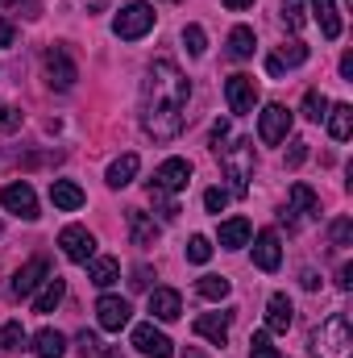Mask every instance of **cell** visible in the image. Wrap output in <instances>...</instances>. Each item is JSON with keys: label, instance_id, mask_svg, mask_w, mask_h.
<instances>
[{"label": "cell", "instance_id": "cell-42", "mask_svg": "<svg viewBox=\"0 0 353 358\" xmlns=\"http://www.w3.org/2000/svg\"><path fill=\"white\" fill-rule=\"evenodd\" d=\"M303 159H308V142H299V138H295V142H291V150H287V167H299Z\"/></svg>", "mask_w": 353, "mask_h": 358}, {"label": "cell", "instance_id": "cell-20", "mask_svg": "<svg viewBox=\"0 0 353 358\" xmlns=\"http://www.w3.org/2000/svg\"><path fill=\"white\" fill-rule=\"evenodd\" d=\"M158 221L150 217V213H142V208H129V238H133V246H154L158 242Z\"/></svg>", "mask_w": 353, "mask_h": 358}, {"label": "cell", "instance_id": "cell-2", "mask_svg": "<svg viewBox=\"0 0 353 358\" xmlns=\"http://www.w3.org/2000/svg\"><path fill=\"white\" fill-rule=\"evenodd\" d=\"M312 355L316 358H353V329L345 313H333L316 334H312Z\"/></svg>", "mask_w": 353, "mask_h": 358}, {"label": "cell", "instance_id": "cell-23", "mask_svg": "<svg viewBox=\"0 0 353 358\" xmlns=\"http://www.w3.org/2000/svg\"><path fill=\"white\" fill-rule=\"evenodd\" d=\"M312 13H316V25L329 42L341 38V13H337V0H312Z\"/></svg>", "mask_w": 353, "mask_h": 358}, {"label": "cell", "instance_id": "cell-30", "mask_svg": "<svg viewBox=\"0 0 353 358\" xmlns=\"http://www.w3.org/2000/svg\"><path fill=\"white\" fill-rule=\"evenodd\" d=\"M329 108H333V104H329V96H324L320 88L303 92V117H308V121H316V125H320V121L329 117Z\"/></svg>", "mask_w": 353, "mask_h": 358}, {"label": "cell", "instance_id": "cell-39", "mask_svg": "<svg viewBox=\"0 0 353 358\" xmlns=\"http://www.w3.org/2000/svg\"><path fill=\"white\" fill-rule=\"evenodd\" d=\"M225 204H229V192H225V187H208V192H204V208H208V213H216V217H220V213H225Z\"/></svg>", "mask_w": 353, "mask_h": 358}, {"label": "cell", "instance_id": "cell-21", "mask_svg": "<svg viewBox=\"0 0 353 358\" xmlns=\"http://www.w3.org/2000/svg\"><path fill=\"white\" fill-rule=\"evenodd\" d=\"M220 246L225 250H241V246H250V238H254V225L246 221V217H229V221H220Z\"/></svg>", "mask_w": 353, "mask_h": 358}, {"label": "cell", "instance_id": "cell-26", "mask_svg": "<svg viewBox=\"0 0 353 358\" xmlns=\"http://www.w3.org/2000/svg\"><path fill=\"white\" fill-rule=\"evenodd\" d=\"M33 355L38 358H63L67 355V338L59 329H38L33 334Z\"/></svg>", "mask_w": 353, "mask_h": 358}, {"label": "cell", "instance_id": "cell-8", "mask_svg": "<svg viewBox=\"0 0 353 358\" xmlns=\"http://www.w3.org/2000/svg\"><path fill=\"white\" fill-rule=\"evenodd\" d=\"M287 134H291V108L287 104H266L258 113V138L266 146H278Z\"/></svg>", "mask_w": 353, "mask_h": 358}, {"label": "cell", "instance_id": "cell-38", "mask_svg": "<svg viewBox=\"0 0 353 358\" xmlns=\"http://www.w3.org/2000/svg\"><path fill=\"white\" fill-rule=\"evenodd\" d=\"M250 358H283V355L270 346V338H266V329H262V334L250 338Z\"/></svg>", "mask_w": 353, "mask_h": 358}, {"label": "cell", "instance_id": "cell-5", "mask_svg": "<svg viewBox=\"0 0 353 358\" xmlns=\"http://www.w3.org/2000/svg\"><path fill=\"white\" fill-rule=\"evenodd\" d=\"M46 80H50V88H59V92L75 88L80 67H75V59H71L67 46H50V50H46Z\"/></svg>", "mask_w": 353, "mask_h": 358}, {"label": "cell", "instance_id": "cell-13", "mask_svg": "<svg viewBox=\"0 0 353 358\" xmlns=\"http://www.w3.org/2000/svg\"><path fill=\"white\" fill-rule=\"evenodd\" d=\"M225 100H229V108H233L237 117L254 113V104H258V84H254V76H229V80H225Z\"/></svg>", "mask_w": 353, "mask_h": 358}, {"label": "cell", "instance_id": "cell-19", "mask_svg": "<svg viewBox=\"0 0 353 358\" xmlns=\"http://www.w3.org/2000/svg\"><path fill=\"white\" fill-rule=\"evenodd\" d=\"M84 187L80 183H71V179H54L50 183V204L59 208V213H75V208H84Z\"/></svg>", "mask_w": 353, "mask_h": 358}, {"label": "cell", "instance_id": "cell-11", "mask_svg": "<svg viewBox=\"0 0 353 358\" xmlns=\"http://www.w3.org/2000/svg\"><path fill=\"white\" fill-rule=\"evenodd\" d=\"M59 246H63V255H67L71 263H84V267H88L91 259H96V238H91L84 225H67V229L59 234Z\"/></svg>", "mask_w": 353, "mask_h": 358}, {"label": "cell", "instance_id": "cell-9", "mask_svg": "<svg viewBox=\"0 0 353 358\" xmlns=\"http://www.w3.org/2000/svg\"><path fill=\"white\" fill-rule=\"evenodd\" d=\"M0 204H4L13 217H21V221H38V217H42V213H38V196H33L29 183H8V187H0Z\"/></svg>", "mask_w": 353, "mask_h": 358}, {"label": "cell", "instance_id": "cell-3", "mask_svg": "<svg viewBox=\"0 0 353 358\" xmlns=\"http://www.w3.org/2000/svg\"><path fill=\"white\" fill-rule=\"evenodd\" d=\"M216 159H220L225 179L233 183V196H246L250 192V179H254V142L250 138H237L233 146H220Z\"/></svg>", "mask_w": 353, "mask_h": 358}, {"label": "cell", "instance_id": "cell-46", "mask_svg": "<svg viewBox=\"0 0 353 358\" xmlns=\"http://www.w3.org/2000/svg\"><path fill=\"white\" fill-rule=\"evenodd\" d=\"M337 287H341V292H350V287H353V267H350V263L337 271Z\"/></svg>", "mask_w": 353, "mask_h": 358}, {"label": "cell", "instance_id": "cell-28", "mask_svg": "<svg viewBox=\"0 0 353 358\" xmlns=\"http://www.w3.org/2000/svg\"><path fill=\"white\" fill-rule=\"evenodd\" d=\"M324 121H329V134H333L337 142H345V138L353 134V108L350 104H333Z\"/></svg>", "mask_w": 353, "mask_h": 358}, {"label": "cell", "instance_id": "cell-18", "mask_svg": "<svg viewBox=\"0 0 353 358\" xmlns=\"http://www.w3.org/2000/svg\"><path fill=\"white\" fill-rule=\"evenodd\" d=\"M278 263H283V246H278V234H274V229H262V234L254 238V267L278 271Z\"/></svg>", "mask_w": 353, "mask_h": 358}, {"label": "cell", "instance_id": "cell-17", "mask_svg": "<svg viewBox=\"0 0 353 358\" xmlns=\"http://www.w3.org/2000/svg\"><path fill=\"white\" fill-rule=\"evenodd\" d=\"M150 313H154V321H179L183 317V296L175 287H154L150 292Z\"/></svg>", "mask_w": 353, "mask_h": 358}, {"label": "cell", "instance_id": "cell-37", "mask_svg": "<svg viewBox=\"0 0 353 358\" xmlns=\"http://www.w3.org/2000/svg\"><path fill=\"white\" fill-rule=\"evenodd\" d=\"M329 238H333V246H353V221L350 217H337L333 229H329Z\"/></svg>", "mask_w": 353, "mask_h": 358}, {"label": "cell", "instance_id": "cell-12", "mask_svg": "<svg viewBox=\"0 0 353 358\" xmlns=\"http://www.w3.org/2000/svg\"><path fill=\"white\" fill-rule=\"evenodd\" d=\"M46 279H50V263H46L42 255H38V259H29L25 267H21L17 275H13V283H8V292H13L17 300H25V296H33V292H38V287H42Z\"/></svg>", "mask_w": 353, "mask_h": 358}, {"label": "cell", "instance_id": "cell-50", "mask_svg": "<svg viewBox=\"0 0 353 358\" xmlns=\"http://www.w3.org/2000/svg\"><path fill=\"white\" fill-rule=\"evenodd\" d=\"M183 358H204V355H200L195 346H187V350H183Z\"/></svg>", "mask_w": 353, "mask_h": 358}, {"label": "cell", "instance_id": "cell-48", "mask_svg": "<svg viewBox=\"0 0 353 358\" xmlns=\"http://www.w3.org/2000/svg\"><path fill=\"white\" fill-rule=\"evenodd\" d=\"M220 4H225V8H250L254 0H220Z\"/></svg>", "mask_w": 353, "mask_h": 358}, {"label": "cell", "instance_id": "cell-41", "mask_svg": "<svg viewBox=\"0 0 353 358\" xmlns=\"http://www.w3.org/2000/svg\"><path fill=\"white\" fill-rule=\"evenodd\" d=\"M229 142V121L220 117V121H212V150H220Z\"/></svg>", "mask_w": 353, "mask_h": 358}, {"label": "cell", "instance_id": "cell-36", "mask_svg": "<svg viewBox=\"0 0 353 358\" xmlns=\"http://www.w3.org/2000/svg\"><path fill=\"white\" fill-rule=\"evenodd\" d=\"M183 46H187V55H204L208 50V34L200 25H187L183 29Z\"/></svg>", "mask_w": 353, "mask_h": 358}, {"label": "cell", "instance_id": "cell-14", "mask_svg": "<svg viewBox=\"0 0 353 358\" xmlns=\"http://www.w3.org/2000/svg\"><path fill=\"white\" fill-rule=\"evenodd\" d=\"M150 183L163 187V192H183V187L191 183V163H187V159H167V163L154 171Z\"/></svg>", "mask_w": 353, "mask_h": 358}, {"label": "cell", "instance_id": "cell-24", "mask_svg": "<svg viewBox=\"0 0 353 358\" xmlns=\"http://www.w3.org/2000/svg\"><path fill=\"white\" fill-rule=\"evenodd\" d=\"M88 279L96 283V287H112L117 279H121V263L112 259V255H96L88 263Z\"/></svg>", "mask_w": 353, "mask_h": 358}, {"label": "cell", "instance_id": "cell-4", "mask_svg": "<svg viewBox=\"0 0 353 358\" xmlns=\"http://www.w3.org/2000/svg\"><path fill=\"white\" fill-rule=\"evenodd\" d=\"M154 21H158L154 4H146V0H133V4H125V8L112 17V34H117L121 42H137V38H146V34L154 29Z\"/></svg>", "mask_w": 353, "mask_h": 358}, {"label": "cell", "instance_id": "cell-33", "mask_svg": "<svg viewBox=\"0 0 353 358\" xmlns=\"http://www.w3.org/2000/svg\"><path fill=\"white\" fill-rule=\"evenodd\" d=\"M21 346H25V329H21V321L0 325V355H13V350H21Z\"/></svg>", "mask_w": 353, "mask_h": 358}, {"label": "cell", "instance_id": "cell-51", "mask_svg": "<svg viewBox=\"0 0 353 358\" xmlns=\"http://www.w3.org/2000/svg\"><path fill=\"white\" fill-rule=\"evenodd\" d=\"M0 4H13V0H0Z\"/></svg>", "mask_w": 353, "mask_h": 358}, {"label": "cell", "instance_id": "cell-34", "mask_svg": "<svg viewBox=\"0 0 353 358\" xmlns=\"http://www.w3.org/2000/svg\"><path fill=\"white\" fill-rule=\"evenodd\" d=\"M146 192H150V200L158 204V217H163V221H175V217H179V204L171 200V192H163V187H154V183H146Z\"/></svg>", "mask_w": 353, "mask_h": 358}, {"label": "cell", "instance_id": "cell-43", "mask_svg": "<svg viewBox=\"0 0 353 358\" xmlns=\"http://www.w3.org/2000/svg\"><path fill=\"white\" fill-rule=\"evenodd\" d=\"M96 350H100L96 334H88V329H84V334H80V355H96Z\"/></svg>", "mask_w": 353, "mask_h": 358}, {"label": "cell", "instance_id": "cell-7", "mask_svg": "<svg viewBox=\"0 0 353 358\" xmlns=\"http://www.w3.org/2000/svg\"><path fill=\"white\" fill-rule=\"evenodd\" d=\"M133 346H137V355H146V358H175V342L163 329H154V321L133 325Z\"/></svg>", "mask_w": 353, "mask_h": 358}, {"label": "cell", "instance_id": "cell-47", "mask_svg": "<svg viewBox=\"0 0 353 358\" xmlns=\"http://www.w3.org/2000/svg\"><path fill=\"white\" fill-rule=\"evenodd\" d=\"M341 80H350V84H353V55H350V50L341 55Z\"/></svg>", "mask_w": 353, "mask_h": 358}, {"label": "cell", "instance_id": "cell-49", "mask_svg": "<svg viewBox=\"0 0 353 358\" xmlns=\"http://www.w3.org/2000/svg\"><path fill=\"white\" fill-rule=\"evenodd\" d=\"M96 355H100V358H121V350H112V346H100Z\"/></svg>", "mask_w": 353, "mask_h": 358}, {"label": "cell", "instance_id": "cell-15", "mask_svg": "<svg viewBox=\"0 0 353 358\" xmlns=\"http://www.w3.org/2000/svg\"><path fill=\"white\" fill-rule=\"evenodd\" d=\"M229 325H233V308L229 313H204V317H195V334L208 338L212 346H225L229 342Z\"/></svg>", "mask_w": 353, "mask_h": 358}, {"label": "cell", "instance_id": "cell-6", "mask_svg": "<svg viewBox=\"0 0 353 358\" xmlns=\"http://www.w3.org/2000/svg\"><path fill=\"white\" fill-rule=\"evenodd\" d=\"M316 217H320V196L308 183H291V204L283 208V221L299 225V221H316Z\"/></svg>", "mask_w": 353, "mask_h": 358}, {"label": "cell", "instance_id": "cell-44", "mask_svg": "<svg viewBox=\"0 0 353 358\" xmlns=\"http://www.w3.org/2000/svg\"><path fill=\"white\" fill-rule=\"evenodd\" d=\"M129 283H133V292H146V287H150V271H146V267H137Z\"/></svg>", "mask_w": 353, "mask_h": 358}, {"label": "cell", "instance_id": "cell-27", "mask_svg": "<svg viewBox=\"0 0 353 358\" xmlns=\"http://www.w3.org/2000/svg\"><path fill=\"white\" fill-rule=\"evenodd\" d=\"M254 46H258V38H254V29L250 25H233V34H229V59H250L254 55Z\"/></svg>", "mask_w": 353, "mask_h": 358}, {"label": "cell", "instance_id": "cell-40", "mask_svg": "<svg viewBox=\"0 0 353 358\" xmlns=\"http://www.w3.org/2000/svg\"><path fill=\"white\" fill-rule=\"evenodd\" d=\"M0 129H4V134L21 129V108H13V104H0Z\"/></svg>", "mask_w": 353, "mask_h": 358}, {"label": "cell", "instance_id": "cell-29", "mask_svg": "<svg viewBox=\"0 0 353 358\" xmlns=\"http://www.w3.org/2000/svg\"><path fill=\"white\" fill-rule=\"evenodd\" d=\"M274 59H278V67H283V71L303 67V63H308V46H303L299 38H291V42H283V46H278V55H274Z\"/></svg>", "mask_w": 353, "mask_h": 358}, {"label": "cell", "instance_id": "cell-45", "mask_svg": "<svg viewBox=\"0 0 353 358\" xmlns=\"http://www.w3.org/2000/svg\"><path fill=\"white\" fill-rule=\"evenodd\" d=\"M13 38H17L13 21H4V17H0V46H13Z\"/></svg>", "mask_w": 353, "mask_h": 358}, {"label": "cell", "instance_id": "cell-25", "mask_svg": "<svg viewBox=\"0 0 353 358\" xmlns=\"http://www.w3.org/2000/svg\"><path fill=\"white\" fill-rule=\"evenodd\" d=\"M63 296H67V283H63L59 275H50V279L42 283V292L33 296V313H54V308L63 304Z\"/></svg>", "mask_w": 353, "mask_h": 358}, {"label": "cell", "instance_id": "cell-31", "mask_svg": "<svg viewBox=\"0 0 353 358\" xmlns=\"http://www.w3.org/2000/svg\"><path fill=\"white\" fill-rule=\"evenodd\" d=\"M195 292H200L204 300H212V304H220V300H225V296H229L233 287H229V279H225V275H204V279L195 283Z\"/></svg>", "mask_w": 353, "mask_h": 358}, {"label": "cell", "instance_id": "cell-10", "mask_svg": "<svg viewBox=\"0 0 353 358\" xmlns=\"http://www.w3.org/2000/svg\"><path fill=\"white\" fill-rule=\"evenodd\" d=\"M129 317H133L129 300H121V296H100L96 300V321H100L104 334H121L129 325Z\"/></svg>", "mask_w": 353, "mask_h": 358}, {"label": "cell", "instance_id": "cell-1", "mask_svg": "<svg viewBox=\"0 0 353 358\" xmlns=\"http://www.w3.org/2000/svg\"><path fill=\"white\" fill-rule=\"evenodd\" d=\"M191 84L171 59H154L142 80V129L154 142H175L187 121Z\"/></svg>", "mask_w": 353, "mask_h": 358}, {"label": "cell", "instance_id": "cell-16", "mask_svg": "<svg viewBox=\"0 0 353 358\" xmlns=\"http://www.w3.org/2000/svg\"><path fill=\"white\" fill-rule=\"evenodd\" d=\"M291 321H295L291 300H287L283 292H274V296L266 300V334H287V329H291Z\"/></svg>", "mask_w": 353, "mask_h": 358}, {"label": "cell", "instance_id": "cell-32", "mask_svg": "<svg viewBox=\"0 0 353 358\" xmlns=\"http://www.w3.org/2000/svg\"><path fill=\"white\" fill-rule=\"evenodd\" d=\"M278 17H283L287 29H303V21H308V0H283V4H278Z\"/></svg>", "mask_w": 353, "mask_h": 358}, {"label": "cell", "instance_id": "cell-22", "mask_svg": "<svg viewBox=\"0 0 353 358\" xmlns=\"http://www.w3.org/2000/svg\"><path fill=\"white\" fill-rule=\"evenodd\" d=\"M137 167H142V159H137V155H121V159H112V163H108V171H104V183L121 192V187H129V183L137 179Z\"/></svg>", "mask_w": 353, "mask_h": 358}, {"label": "cell", "instance_id": "cell-35", "mask_svg": "<svg viewBox=\"0 0 353 358\" xmlns=\"http://www.w3.org/2000/svg\"><path fill=\"white\" fill-rule=\"evenodd\" d=\"M187 259H191V263H195V267H204V263H208V259H212V242H208V238H204V234H195V238H191V242H187Z\"/></svg>", "mask_w": 353, "mask_h": 358}]
</instances>
